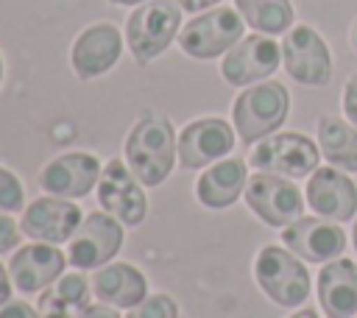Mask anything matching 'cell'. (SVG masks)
<instances>
[{
	"instance_id": "cell-21",
	"label": "cell",
	"mask_w": 357,
	"mask_h": 318,
	"mask_svg": "<svg viewBox=\"0 0 357 318\" xmlns=\"http://www.w3.org/2000/svg\"><path fill=\"white\" fill-rule=\"evenodd\" d=\"M248 176L243 159H223L206 167L195 181V198L209 209H226L231 206L240 192H245Z\"/></svg>"
},
{
	"instance_id": "cell-14",
	"label": "cell",
	"mask_w": 357,
	"mask_h": 318,
	"mask_svg": "<svg viewBox=\"0 0 357 318\" xmlns=\"http://www.w3.org/2000/svg\"><path fill=\"white\" fill-rule=\"evenodd\" d=\"M100 173H103V167H100V159L95 153L70 151V153L50 159L39 170V187L50 195L73 201V198L86 195L92 187H98Z\"/></svg>"
},
{
	"instance_id": "cell-16",
	"label": "cell",
	"mask_w": 357,
	"mask_h": 318,
	"mask_svg": "<svg viewBox=\"0 0 357 318\" xmlns=\"http://www.w3.org/2000/svg\"><path fill=\"white\" fill-rule=\"evenodd\" d=\"M282 243L307 262H332L346 251V234L324 218H298L282 229Z\"/></svg>"
},
{
	"instance_id": "cell-15",
	"label": "cell",
	"mask_w": 357,
	"mask_h": 318,
	"mask_svg": "<svg viewBox=\"0 0 357 318\" xmlns=\"http://www.w3.org/2000/svg\"><path fill=\"white\" fill-rule=\"evenodd\" d=\"M123 53V36L112 22H95L89 28H84L78 33V39L73 42V70L81 81L98 78L103 73H109L117 59Z\"/></svg>"
},
{
	"instance_id": "cell-7",
	"label": "cell",
	"mask_w": 357,
	"mask_h": 318,
	"mask_svg": "<svg viewBox=\"0 0 357 318\" xmlns=\"http://www.w3.org/2000/svg\"><path fill=\"white\" fill-rule=\"evenodd\" d=\"M248 165L257 170L290 176V179L312 176L318 170V145L298 131H282L262 139L251 151Z\"/></svg>"
},
{
	"instance_id": "cell-8",
	"label": "cell",
	"mask_w": 357,
	"mask_h": 318,
	"mask_svg": "<svg viewBox=\"0 0 357 318\" xmlns=\"http://www.w3.org/2000/svg\"><path fill=\"white\" fill-rule=\"evenodd\" d=\"M123 245V223L109 212H89L67 243V262L78 271H95L112 262Z\"/></svg>"
},
{
	"instance_id": "cell-24",
	"label": "cell",
	"mask_w": 357,
	"mask_h": 318,
	"mask_svg": "<svg viewBox=\"0 0 357 318\" xmlns=\"http://www.w3.org/2000/svg\"><path fill=\"white\" fill-rule=\"evenodd\" d=\"M240 17L257 33H287L293 25V3L290 0H234Z\"/></svg>"
},
{
	"instance_id": "cell-23",
	"label": "cell",
	"mask_w": 357,
	"mask_h": 318,
	"mask_svg": "<svg viewBox=\"0 0 357 318\" xmlns=\"http://www.w3.org/2000/svg\"><path fill=\"white\" fill-rule=\"evenodd\" d=\"M318 148L324 151V156L346 170V173H357V126H349L340 117H321L318 120Z\"/></svg>"
},
{
	"instance_id": "cell-13",
	"label": "cell",
	"mask_w": 357,
	"mask_h": 318,
	"mask_svg": "<svg viewBox=\"0 0 357 318\" xmlns=\"http://www.w3.org/2000/svg\"><path fill=\"white\" fill-rule=\"evenodd\" d=\"M81 220H84V215L70 198L42 195L25 206L20 229H22V234H28L36 243L59 245V243H70V237L75 234Z\"/></svg>"
},
{
	"instance_id": "cell-3",
	"label": "cell",
	"mask_w": 357,
	"mask_h": 318,
	"mask_svg": "<svg viewBox=\"0 0 357 318\" xmlns=\"http://www.w3.org/2000/svg\"><path fill=\"white\" fill-rule=\"evenodd\" d=\"M178 25H181L178 0H148L137 6L126 22V39H128L131 56L139 64L153 61L176 39Z\"/></svg>"
},
{
	"instance_id": "cell-35",
	"label": "cell",
	"mask_w": 357,
	"mask_h": 318,
	"mask_svg": "<svg viewBox=\"0 0 357 318\" xmlns=\"http://www.w3.org/2000/svg\"><path fill=\"white\" fill-rule=\"evenodd\" d=\"M351 45H354V50H357V22H354V28H351Z\"/></svg>"
},
{
	"instance_id": "cell-27",
	"label": "cell",
	"mask_w": 357,
	"mask_h": 318,
	"mask_svg": "<svg viewBox=\"0 0 357 318\" xmlns=\"http://www.w3.org/2000/svg\"><path fill=\"white\" fill-rule=\"evenodd\" d=\"M20 234H22L20 223L8 212H0V254L14 251L20 245Z\"/></svg>"
},
{
	"instance_id": "cell-12",
	"label": "cell",
	"mask_w": 357,
	"mask_h": 318,
	"mask_svg": "<svg viewBox=\"0 0 357 318\" xmlns=\"http://www.w3.org/2000/svg\"><path fill=\"white\" fill-rule=\"evenodd\" d=\"M178 162L187 170H201L220 162L234 148V128L220 117H201L181 128L178 134Z\"/></svg>"
},
{
	"instance_id": "cell-11",
	"label": "cell",
	"mask_w": 357,
	"mask_h": 318,
	"mask_svg": "<svg viewBox=\"0 0 357 318\" xmlns=\"http://www.w3.org/2000/svg\"><path fill=\"white\" fill-rule=\"evenodd\" d=\"M282 61V47L268 33H251L243 36L220 64V75L231 86H251L271 73H276Z\"/></svg>"
},
{
	"instance_id": "cell-17",
	"label": "cell",
	"mask_w": 357,
	"mask_h": 318,
	"mask_svg": "<svg viewBox=\"0 0 357 318\" xmlns=\"http://www.w3.org/2000/svg\"><path fill=\"white\" fill-rule=\"evenodd\" d=\"M67 257L50 243H28L14 251L8 262V273L17 290L22 293H42L64 273Z\"/></svg>"
},
{
	"instance_id": "cell-5",
	"label": "cell",
	"mask_w": 357,
	"mask_h": 318,
	"mask_svg": "<svg viewBox=\"0 0 357 318\" xmlns=\"http://www.w3.org/2000/svg\"><path fill=\"white\" fill-rule=\"evenodd\" d=\"M257 285L279 307H298L310 296V271L293 251L265 245L254 259Z\"/></svg>"
},
{
	"instance_id": "cell-6",
	"label": "cell",
	"mask_w": 357,
	"mask_h": 318,
	"mask_svg": "<svg viewBox=\"0 0 357 318\" xmlns=\"http://www.w3.org/2000/svg\"><path fill=\"white\" fill-rule=\"evenodd\" d=\"M282 64L304 86H324L332 78V53L312 25H296L282 39Z\"/></svg>"
},
{
	"instance_id": "cell-18",
	"label": "cell",
	"mask_w": 357,
	"mask_h": 318,
	"mask_svg": "<svg viewBox=\"0 0 357 318\" xmlns=\"http://www.w3.org/2000/svg\"><path fill=\"white\" fill-rule=\"evenodd\" d=\"M307 204L318 215L343 223L357 212V187L340 167H318L307 181Z\"/></svg>"
},
{
	"instance_id": "cell-20",
	"label": "cell",
	"mask_w": 357,
	"mask_h": 318,
	"mask_svg": "<svg viewBox=\"0 0 357 318\" xmlns=\"http://www.w3.org/2000/svg\"><path fill=\"white\" fill-rule=\"evenodd\" d=\"M92 293L109 307L131 310L148 296V282L139 268L128 262H109L92 276Z\"/></svg>"
},
{
	"instance_id": "cell-28",
	"label": "cell",
	"mask_w": 357,
	"mask_h": 318,
	"mask_svg": "<svg viewBox=\"0 0 357 318\" xmlns=\"http://www.w3.org/2000/svg\"><path fill=\"white\" fill-rule=\"evenodd\" d=\"M343 112H346V120L357 126V73L343 86Z\"/></svg>"
},
{
	"instance_id": "cell-30",
	"label": "cell",
	"mask_w": 357,
	"mask_h": 318,
	"mask_svg": "<svg viewBox=\"0 0 357 318\" xmlns=\"http://www.w3.org/2000/svg\"><path fill=\"white\" fill-rule=\"evenodd\" d=\"M78 318H120V315H117V307H109L100 301V304H86Z\"/></svg>"
},
{
	"instance_id": "cell-31",
	"label": "cell",
	"mask_w": 357,
	"mask_h": 318,
	"mask_svg": "<svg viewBox=\"0 0 357 318\" xmlns=\"http://www.w3.org/2000/svg\"><path fill=\"white\" fill-rule=\"evenodd\" d=\"M11 285H14V282H11V273H8V271L3 268V262H0V307L11 298Z\"/></svg>"
},
{
	"instance_id": "cell-34",
	"label": "cell",
	"mask_w": 357,
	"mask_h": 318,
	"mask_svg": "<svg viewBox=\"0 0 357 318\" xmlns=\"http://www.w3.org/2000/svg\"><path fill=\"white\" fill-rule=\"evenodd\" d=\"M114 6H142L145 0H112Z\"/></svg>"
},
{
	"instance_id": "cell-25",
	"label": "cell",
	"mask_w": 357,
	"mask_h": 318,
	"mask_svg": "<svg viewBox=\"0 0 357 318\" xmlns=\"http://www.w3.org/2000/svg\"><path fill=\"white\" fill-rule=\"evenodd\" d=\"M126 318H178V307L167 293H153L145 296L137 307H131Z\"/></svg>"
},
{
	"instance_id": "cell-22",
	"label": "cell",
	"mask_w": 357,
	"mask_h": 318,
	"mask_svg": "<svg viewBox=\"0 0 357 318\" xmlns=\"http://www.w3.org/2000/svg\"><path fill=\"white\" fill-rule=\"evenodd\" d=\"M89 304V282L81 273H61L39 296L42 318H78Z\"/></svg>"
},
{
	"instance_id": "cell-4",
	"label": "cell",
	"mask_w": 357,
	"mask_h": 318,
	"mask_svg": "<svg viewBox=\"0 0 357 318\" xmlns=\"http://www.w3.org/2000/svg\"><path fill=\"white\" fill-rule=\"evenodd\" d=\"M243 31H245V20L240 17V11L229 6H218L192 17L178 31V45L187 56L206 61L229 53L243 39Z\"/></svg>"
},
{
	"instance_id": "cell-10",
	"label": "cell",
	"mask_w": 357,
	"mask_h": 318,
	"mask_svg": "<svg viewBox=\"0 0 357 318\" xmlns=\"http://www.w3.org/2000/svg\"><path fill=\"white\" fill-rule=\"evenodd\" d=\"M98 201L123 226H139L148 212V201L139 187V179L120 159L106 162L100 181H98Z\"/></svg>"
},
{
	"instance_id": "cell-32",
	"label": "cell",
	"mask_w": 357,
	"mask_h": 318,
	"mask_svg": "<svg viewBox=\"0 0 357 318\" xmlns=\"http://www.w3.org/2000/svg\"><path fill=\"white\" fill-rule=\"evenodd\" d=\"M220 0H178V6L184 8V11H204V8H212V6H218Z\"/></svg>"
},
{
	"instance_id": "cell-26",
	"label": "cell",
	"mask_w": 357,
	"mask_h": 318,
	"mask_svg": "<svg viewBox=\"0 0 357 318\" xmlns=\"http://www.w3.org/2000/svg\"><path fill=\"white\" fill-rule=\"evenodd\" d=\"M22 204H25L22 181L11 170L0 167V212H20Z\"/></svg>"
},
{
	"instance_id": "cell-29",
	"label": "cell",
	"mask_w": 357,
	"mask_h": 318,
	"mask_svg": "<svg viewBox=\"0 0 357 318\" xmlns=\"http://www.w3.org/2000/svg\"><path fill=\"white\" fill-rule=\"evenodd\" d=\"M0 318H42V312H36L25 301H6L0 307Z\"/></svg>"
},
{
	"instance_id": "cell-36",
	"label": "cell",
	"mask_w": 357,
	"mask_h": 318,
	"mask_svg": "<svg viewBox=\"0 0 357 318\" xmlns=\"http://www.w3.org/2000/svg\"><path fill=\"white\" fill-rule=\"evenodd\" d=\"M354 248H357V223H354Z\"/></svg>"
},
{
	"instance_id": "cell-1",
	"label": "cell",
	"mask_w": 357,
	"mask_h": 318,
	"mask_svg": "<svg viewBox=\"0 0 357 318\" xmlns=\"http://www.w3.org/2000/svg\"><path fill=\"white\" fill-rule=\"evenodd\" d=\"M126 162L145 187L162 184L176 165L173 123L159 112H145L126 137Z\"/></svg>"
},
{
	"instance_id": "cell-9",
	"label": "cell",
	"mask_w": 357,
	"mask_h": 318,
	"mask_svg": "<svg viewBox=\"0 0 357 318\" xmlns=\"http://www.w3.org/2000/svg\"><path fill=\"white\" fill-rule=\"evenodd\" d=\"M245 204L262 223H268L273 229H284V226L296 223L304 209L301 190L296 184H290L287 179H282L276 173H265V170H259L248 179Z\"/></svg>"
},
{
	"instance_id": "cell-33",
	"label": "cell",
	"mask_w": 357,
	"mask_h": 318,
	"mask_svg": "<svg viewBox=\"0 0 357 318\" xmlns=\"http://www.w3.org/2000/svg\"><path fill=\"white\" fill-rule=\"evenodd\" d=\"M290 318H318V312H315L312 307H304V310H298V312H293Z\"/></svg>"
},
{
	"instance_id": "cell-37",
	"label": "cell",
	"mask_w": 357,
	"mask_h": 318,
	"mask_svg": "<svg viewBox=\"0 0 357 318\" xmlns=\"http://www.w3.org/2000/svg\"><path fill=\"white\" fill-rule=\"evenodd\" d=\"M0 81H3V59H0Z\"/></svg>"
},
{
	"instance_id": "cell-2",
	"label": "cell",
	"mask_w": 357,
	"mask_h": 318,
	"mask_svg": "<svg viewBox=\"0 0 357 318\" xmlns=\"http://www.w3.org/2000/svg\"><path fill=\"white\" fill-rule=\"evenodd\" d=\"M287 112H290V92L284 84L262 81V84L245 86L231 106L234 131L243 142L265 139L284 123Z\"/></svg>"
},
{
	"instance_id": "cell-19",
	"label": "cell",
	"mask_w": 357,
	"mask_h": 318,
	"mask_svg": "<svg viewBox=\"0 0 357 318\" xmlns=\"http://www.w3.org/2000/svg\"><path fill=\"white\" fill-rule=\"evenodd\" d=\"M318 301L326 318H354L357 312V265L351 259L324 262L318 273Z\"/></svg>"
}]
</instances>
